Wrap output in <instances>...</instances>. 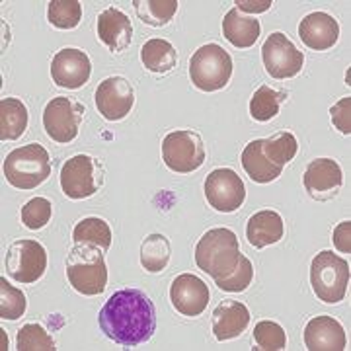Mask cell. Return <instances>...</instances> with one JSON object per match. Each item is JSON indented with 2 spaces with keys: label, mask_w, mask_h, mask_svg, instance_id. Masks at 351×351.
Wrapping results in <instances>:
<instances>
[{
  "label": "cell",
  "mask_w": 351,
  "mask_h": 351,
  "mask_svg": "<svg viewBox=\"0 0 351 351\" xmlns=\"http://www.w3.org/2000/svg\"><path fill=\"white\" fill-rule=\"evenodd\" d=\"M98 322L112 341L123 348H135L152 338L156 330V311L143 291L121 289L101 306Z\"/></svg>",
  "instance_id": "1"
},
{
  "label": "cell",
  "mask_w": 351,
  "mask_h": 351,
  "mask_svg": "<svg viewBox=\"0 0 351 351\" xmlns=\"http://www.w3.org/2000/svg\"><path fill=\"white\" fill-rule=\"evenodd\" d=\"M240 260L239 237L230 228L207 230L195 246V263L213 279L226 277Z\"/></svg>",
  "instance_id": "2"
},
{
  "label": "cell",
  "mask_w": 351,
  "mask_h": 351,
  "mask_svg": "<svg viewBox=\"0 0 351 351\" xmlns=\"http://www.w3.org/2000/svg\"><path fill=\"white\" fill-rule=\"evenodd\" d=\"M66 277L76 293L88 297L101 295L108 285L104 250L90 244H76L66 260Z\"/></svg>",
  "instance_id": "3"
},
{
  "label": "cell",
  "mask_w": 351,
  "mask_h": 351,
  "mask_svg": "<svg viewBox=\"0 0 351 351\" xmlns=\"http://www.w3.org/2000/svg\"><path fill=\"white\" fill-rule=\"evenodd\" d=\"M4 178L18 189H34L51 176L49 152L39 143H29L14 149L4 160Z\"/></svg>",
  "instance_id": "4"
},
{
  "label": "cell",
  "mask_w": 351,
  "mask_h": 351,
  "mask_svg": "<svg viewBox=\"0 0 351 351\" xmlns=\"http://www.w3.org/2000/svg\"><path fill=\"white\" fill-rule=\"evenodd\" d=\"M311 285L314 295L326 304L343 301L350 285V263L332 252H320L311 263Z\"/></svg>",
  "instance_id": "5"
},
{
  "label": "cell",
  "mask_w": 351,
  "mask_h": 351,
  "mask_svg": "<svg viewBox=\"0 0 351 351\" xmlns=\"http://www.w3.org/2000/svg\"><path fill=\"white\" fill-rule=\"evenodd\" d=\"M232 76V57L217 43H207L189 59V78L203 92H217Z\"/></svg>",
  "instance_id": "6"
},
{
  "label": "cell",
  "mask_w": 351,
  "mask_h": 351,
  "mask_svg": "<svg viewBox=\"0 0 351 351\" xmlns=\"http://www.w3.org/2000/svg\"><path fill=\"white\" fill-rule=\"evenodd\" d=\"M104 184V168L101 164L88 156L76 154L69 158L61 168V189L71 199H86L92 197Z\"/></svg>",
  "instance_id": "7"
},
{
  "label": "cell",
  "mask_w": 351,
  "mask_h": 351,
  "mask_svg": "<svg viewBox=\"0 0 351 351\" xmlns=\"http://www.w3.org/2000/svg\"><path fill=\"white\" fill-rule=\"evenodd\" d=\"M164 164L178 174L195 172L205 162V147L199 133L180 129L168 133L162 141Z\"/></svg>",
  "instance_id": "8"
},
{
  "label": "cell",
  "mask_w": 351,
  "mask_h": 351,
  "mask_svg": "<svg viewBox=\"0 0 351 351\" xmlns=\"http://www.w3.org/2000/svg\"><path fill=\"white\" fill-rule=\"evenodd\" d=\"M6 271L18 283H36L47 269V252L36 240L20 239L6 252Z\"/></svg>",
  "instance_id": "9"
},
{
  "label": "cell",
  "mask_w": 351,
  "mask_h": 351,
  "mask_svg": "<svg viewBox=\"0 0 351 351\" xmlns=\"http://www.w3.org/2000/svg\"><path fill=\"white\" fill-rule=\"evenodd\" d=\"M84 115V106L78 101L57 96L45 106L43 110V127L45 133L49 135L55 143L66 145L75 141L78 135V127Z\"/></svg>",
  "instance_id": "10"
},
{
  "label": "cell",
  "mask_w": 351,
  "mask_h": 351,
  "mask_svg": "<svg viewBox=\"0 0 351 351\" xmlns=\"http://www.w3.org/2000/svg\"><path fill=\"white\" fill-rule=\"evenodd\" d=\"M262 59L263 64H265V71L277 80L297 76L302 71V64H304L302 51L297 49L293 45V41L281 32H276L265 39L262 47Z\"/></svg>",
  "instance_id": "11"
},
{
  "label": "cell",
  "mask_w": 351,
  "mask_h": 351,
  "mask_svg": "<svg viewBox=\"0 0 351 351\" xmlns=\"http://www.w3.org/2000/svg\"><path fill=\"white\" fill-rule=\"evenodd\" d=\"M205 197L215 211L232 213L246 199V188L240 176L230 168H217L205 180Z\"/></svg>",
  "instance_id": "12"
},
{
  "label": "cell",
  "mask_w": 351,
  "mask_h": 351,
  "mask_svg": "<svg viewBox=\"0 0 351 351\" xmlns=\"http://www.w3.org/2000/svg\"><path fill=\"white\" fill-rule=\"evenodd\" d=\"M96 108L108 121H119L129 115L135 104V90L123 76H110L96 88Z\"/></svg>",
  "instance_id": "13"
},
{
  "label": "cell",
  "mask_w": 351,
  "mask_h": 351,
  "mask_svg": "<svg viewBox=\"0 0 351 351\" xmlns=\"http://www.w3.org/2000/svg\"><path fill=\"white\" fill-rule=\"evenodd\" d=\"M90 73H92V64L82 49L64 47L57 51L51 61V76L59 88H69V90L82 88L88 82Z\"/></svg>",
  "instance_id": "14"
},
{
  "label": "cell",
  "mask_w": 351,
  "mask_h": 351,
  "mask_svg": "<svg viewBox=\"0 0 351 351\" xmlns=\"http://www.w3.org/2000/svg\"><path fill=\"white\" fill-rule=\"evenodd\" d=\"M304 189L316 201H328L338 195L343 184V174L336 160L332 158H316L306 166L304 176Z\"/></svg>",
  "instance_id": "15"
},
{
  "label": "cell",
  "mask_w": 351,
  "mask_h": 351,
  "mask_svg": "<svg viewBox=\"0 0 351 351\" xmlns=\"http://www.w3.org/2000/svg\"><path fill=\"white\" fill-rule=\"evenodd\" d=\"M170 301L180 314L195 318L205 313L209 304V287L205 281L193 274H182L172 281Z\"/></svg>",
  "instance_id": "16"
},
{
  "label": "cell",
  "mask_w": 351,
  "mask_h": 351,
  "mask_svg": "<svg viewBox=\"0 0 351 351\" xmlns=\"http://www.w3.org/2000/svg\"><path fill=\"white\" fill-rule=\"evenodd\" d=\"M299 38L308 49H330L339 39L338 20L326 12L306 14L299 24Z\"/></svg>",
  "instance_id": "17"
},
{
  "label": "cell",
  "mask_w": 351,
  "mask_h": 351,
  "mask_svg": "<svg viewBox=\"0 0 351 351\" xmlns=\"http://www.w3.org/2000/svg\"><path fill=\"white\" fill-rule=\"evenodd\" d=\"M304 343L311 351H343L348 338L336 318L316 316L304 328Z\"/></svg>",
  "instance_id": "18"
},
{
  "label": "cell",
  "mask_w": 351,
  "mask_h": 351,
  "mask_svg": "<svg viewBox=\"0 0 351 351\" xmlns=\"http://www.w3.org/2000/svg\"><path fill=\"white\" fill-rule=\"evenodd\" d=\"M98 38L113 53L125 51L133 41V25L129 16L117 8H106L98 16Z\"/></svg>",
  "instance_id": "19"
},
{
  "label": "cell",
  "mask_w": 351,
  "mask_h": 351,
  "mask_svg": "<svg viewBox=\"0 0 351 351\" xmlns=\"http://www.w3.org/2000/svg\"><path fill=\"white\" fill-rule=\"evenodd\" d=\"M250 324V311L244 302L226 299L213 311V334L219 341L239 338Z\"/></svg>",
  "instance_id": "20"
},
{
  "label": "cell",
  "mask_w": 351,
  "mask_h": 351,
  "mask_svg": "<svg viewBox=\"0 0 351 351\" xmlns=\"http://www.w3.org/2000/svg\"><path fill=\"white\" fill-rule=\"evenodd\" d=\"M285 234V223L281 215L276 211H260L252 215L246 226V239L254 248H265L269 244H276Z\"/></svg>",
  "instance_id": "21"
},
{
  "label": "cell",
  "mask_w": 351,
  "mask_h": 351,
  "mask_svg": "<svg viewBox=\"0 0 351 351\" xmlns=\"http://www.w3.org/2000/svg\"><path fill=\"white\" fill-rule=\"evenodd\" d=\"M260 32H262L260 22L250 16H242L237 8L228 10L223 20V36L228 43H232L239 49L252 47L260 38Z\"/></svg>",
  "instance_id": "22"
},
{
  "label": "cell",
  "mask_w": 351,
  "mask_h": 351,
  "mask_svg": "<svg viewBox=\"0 0 351 351\" xmlns=\"http://www.w3.org/2000/svg\"><path fill=\"white\" fill-rule=\"evenodd\" d=\"M263 138H256L246 145V149L242 151V168L244 172L250 176L252 182L256 184H269L277 180L283 168H279L276 164L267 160V156L263 154Z\"/></svg>",
  "instance_id": "23"
},
{
  "label": "cell",
  "mask_w": 351,
  "mask_h": 351,
  "mask_svg": "<svg viewBox=\"0 0 351 351\" xmlns=\"http://www.w3.org/2000/svg\"><path fill=\"white\" fill-rule=\"evenodd\" d=\"M27 108L18 98H2L0 101V141H16L25 133Z\"/></svg>",
  "instance_id": "24"
},
{
  "label": "cell",
  "mask_w": 351,
  "mask_h": 351,
  "mask_svg": "<svg viewBox=\"0 0 351 351\" xmlns=\"http://www.w3.org/2000/svg\"><path fill=\"white\" fill-rule=\"evenodd\" d=\"M141 61L147 71L156 75H166L178 63V53L174 45L166 39H149L141 47Z\"/></svg>",
  "instance_id": "25"
},
{
  "label": "cell",
  "mask_w": 351,
  "mask_h": 351,
  "mask_svg": "<svg viewBox=\"0 0 351 351\" xmlns=\"http://www.w3.org/2000/svg\"><path fill=\"white\" fill-rule=\"evenodd\" d=\"M73 240H75V244H90V246H96L100 250L108 252L112 246V228L104 219L88 217L75 226Z\"/></svg>",
  "instance_id": "26"
},
{
  "label": "cell",
  "mask_w": 351,
  "mask_h": 351,
  "mask_svg": "<svg viewBox=\"0 0 351 351\" xmlns=\"http://www.w3.org/2000/svg\"><path fill=\"white\" fill-rule=\"evenodd\" d=\"M170 254L172 248L168 239L164 234H151L141 246V265L151 274H158L170 262Z\"/></svg>",
  "instance_id": "27"
},
{
  "label": "cell",
  "mask_w": 351,
  "mask_h": 351,
  "mask_svg": "<svg viewBox=\"0 0 351 351\" xmlns=\"http://www.w3.org/2000/svg\"><path fill=\"white\" fill-rule=\"evenodd\" d=\"M135 12L141 18V22L152 25V27H160L166 25L174 18L178 10V0H133Z\"/></svg>",
  "instance_id": "28"
},
{
  "label": "cell",
  "mask_w": 351,
  "mask_h": 351,
  "mask_svg": "<svg viewBox=\"0 0 351 351\" xmlns=\"http://www.w3.org/2000/svg\"><path fill=\"white\" fill-rule=\"evenodd\" d=\"M262 149L269 162L283 168L285 164L295 158V154L299 151V143H297L293 133L281 131V133H276L274 137L263 138Z\"/></svg>",
  "instance_id": "29"
},
{
  "label": "cell",
  "mask_w": 351,
  "mask_h": 351,
  "mask_svg": "<svg viewBox=\"0 0 351 351\" xmlns=\"http://www.w3.org/2000/svg\"><path fill=\"white\" fill-rule=\"evenodd\" d=\"M285 100V96L281 92H276L274 88L269 86H260L250 100V115L256 121H269L274 119L279 108H281V101Z\"/></svg>",
  "instance_id": "30"
},
{
  "label": "cell",
  "mask_w": 351,
  "mask_h": 351,
  "mask_svg": "<svg viewBox=\"0 0 351 351\" xmlns=\"http://www.w3.org/2000/svg\"><path fill=\"white\" fill-rule=\"evenodd\" d=\"M47 20L59 29H75L82 20V4L78 0H51Z\"/></svg>",
  "instance_id": "31"
},
{
  "label": "cell",
  "mask_w": 351,
  "mask_h": 351,
  "mask_svg": "<svg viewBox=\"0 0 351 351\" xmlns=\"http://www.w3.org/2000/svg\"><path fill=\"white\" fill-rule=\"evenodd\" d=\"M254 341L258 350L279 351L287 348V334L277 322L262 320L254 326Z\"/></svg>",
  "instance_id": "32"
},
{
  "label": "cell",
  "mask_w": 351,
  "mask_h": 351,
  "mask_svg": "<svg viewBox=\"0 0 351 351\" xmlns=\"http://www.w3.org/2000/svg\"><path fill=\"white\" fill-rule=\"evenodd\" d=\"M25 313V295L20 289L12 287L4 277L0 279V318L18 320Z\"/></svg>",
  "instance_id": "33"
},
{
  "label": "cell",
  "mask_w": 351,
  "mask_h": 351,
  "mask_svg": "<svg viewBox=\"0 0 351 351\" xmlns=\"http://www.w3.org/2000/svg\"><path fill=\"white\" fill-rule=\"evenodd\" d=\"M252 279H254V267H252V262L240 254V260L237 263V267L228 274L223 279H215L217 287L223 289L226 293H242L246 289L250 287Z\"/></svg>",
  "instance_id": "34"
},
{
  "label": "cell",
  "mask_w": 351,
  "mask_h": 351,
  "mask_svg": "<svg viewBox=\"0 0 351 351\" xmlns=\"http://www.w3.org/2000/svg\"><path fill=\"white\" fill-rule=\"evenodd\" d=\"M55 341L45 328L39 324H25L18 332V351H53Z\"/></svg>",
  "instance_id": "35"
},
{
  "label": "cell",
  "mask_w": 351,
  "mask_h": 351,
  "mask_svg": "<svg viewBox=\"0 0 351 351\" xmlns=\"http://www.w3.org/2000/svg\"><path fill=\"white\" fill-rule=\"evenodd\" d=\"M53 215V205L45 197H34L22 207V223L29 230H39L47 225Z\"/></svg>",
  "instance_id": "36"
},
{
  "label": "cell",
  "mask_w": 351,
  "mask_h": 351,
  "mask_svg": "<svg viewBox=\"0 0 351 351\" xmlns=\"http://www.w3.org/2000/svg\"><path fill=\"white\" fill-rule=\"evenodd\" d=\"M351 98H341L338 104H334L330 108V115H332V121L338 129L339 133L343 135H350L351 133Z\"/></svg>",
  "instance_id": "37"
},
{
  "label": "cell",
  "mask_w": 351,
  "mask_h": 351,
  "mask_svg": "<svg viewBox=\"0 0 351 351\" xmlns=\"http://www.w3.org/2000/svg\"><path fill=\"white\" fill-rule=\"evenodd\" d=\"M350 232H351V221H343L334 228V244L341 254H350Z\"/></svg>",
  "instance_id": "38"
},
{
  "label": "cell",
  "mask_w": 351,
  "mask_h": 351,
  "mask_svg": "<svg viewBox=\"0 0 351 351\" xmlns=\"http://www.w3.org/2000/svg\"><path fill=\"white\" fill-rule=\"evenodd\" d=\"M237 10H242V12H265L271 8V0H262V2H246V0H237Z\"/></svg>",
  "instance_id": "39"
},
{
  "label": "cell",
  "mask_w": 351,
  "mask_h": 351,
  "mask_svg": "<svg viewBox=\"0 0 351 351\" xmlns=\"http://www.w3.org/2000/svg\"><path fill=\"white\" fill-rule=\"evenodd\" d=\"M8 350V338H6V334H4V330H2V351Z\"/></svg>",
  "instance_id": "40"
}]
</instances>
